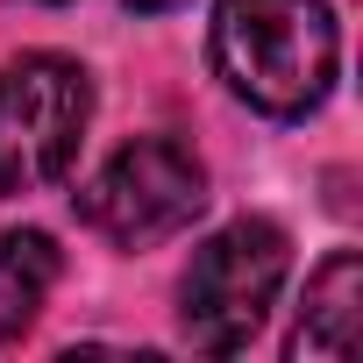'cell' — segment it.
I'll use <instances>...</instances> for the list:
<instances>
[{"label":"cell","instance_id":"obj_7","mask_svg":"<svg viewBox=\"0 0 363 363\" xmlns=\"http://www.w3.org/2000/svg\"><path fill=\"white\" fill-rule=\"evenodd\" d=\"M121 8H135V15H164V8H178V0H121Z\"/></svg>","mask_w":363,"mask_h":363},{"label":"cell","instance_id":"obj_2","mask_svg":"<svg viewBox=\"0 0 363 363\" xmlns=\"http://www.w3.org/2000/svg\"><path fill=\"white\" fill-rule=\"evenodd\" d=\"M292 271V242L278 221H228L221 235H207L186 264V278H178V328H186L193 349L207 356H235L250 349V335L264 328L278 285Z\"/></svg>","mask_w":363,"mask_h":363},{"label":"cell","instance_id":"obj_4","mask_svg":"<svg viewBox=\"0 0 363 363\" xmlns=\"http://www.w3.org/2000/svg\"><path fill=\"white\" fill-rule=\"evenodd\" d=\"M200 207H207V164L171 135L121 143L79 186V221L100 228L121 250H150V242H164L178 228H193Z\"/></svg>","mask_w":363,"mask_h":363},{"label":"cell","instance_id":"obj_3","mask_svg":"<svg viewBox=\"0 0 363 363\" xmlns=\"http://www.w3.org/2000/svg\"><path fill=\"white\" fill-rule=\"evenodd\" d=\"M86 121H93V79L72 57L29 50L0 65V200L57 186L86 143Z\"/></svg>","mask_w":363,"mask_h":363},{"label":"cell","instance_id":"obj_6","mask_svg":"<svg viewBox=\"0 0 363 363\" xmlns=\"http://www.w3.org/2000/svg\"><path fill=\"white\" fill-rule=\"evenodd\" d=\"M57 271H65V257H57V242L43 228H8L0 235V349L36 328Z\"/></svg>","mask_w":363,"mask_h":363},{"label":"cell","instance_id":"obj_1","mask_svg":"<svg viewBox=\"0 0 363 363\" xmlns=\"http://www.w3.org/2000/svg\"><path fill=\"white\" fill-rule=\"evenodd\" d=\"M335 15L328 0H221L214 8V72L228 93L271 121H299L335 86Z\"/></svg>","mask_w":363,"mask_h":363},{"label":"cell","instance_id":"obj_5","mask_svg":"<svg viewBox=\"0 0 363 363\" xmlns=\"http://www.w3.org/2000/svg\"><path fill=\"white\" fill-rule=\"evenodd\" d=\"M356 306H363V257L335 250L313 278H306V306L292 328V356L306 363H349L356 356Z\"/></svg>","mask_w":363,"mask_h":363},{"label":"cell","instance_id":"obj_8","mask_svg":"<svg viewBox=\"0 0 363 363\" xmlns=\"http://www.w3.org/2000/svg\"><path fill=\"white\" fill-rule=\"evenodd\" d=\"M22 8H65V0H22Z\"/></svg>","mask_w":363,"mask_h":363}]
</instances>
